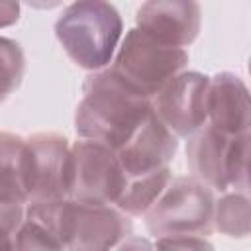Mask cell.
<instances>
[{
  "label": "cell",
  "instance_id": "cell-1",
  "mask_svg": "<svg viewBox=\"0 0 251 251\" xmlns=\"http://www.w3.org/2000/svg\"><path fill=\"white\" fill-rule=\"evenodd\" d=\"M151 112V100L110 67L90 73L75 114L78 139L120 149Z\"/></svg>",
  "mask_w": 251,
  "mask_h": 251
},
{
  "label": "cell",
  "instance_id": "cell-2",
  "mask_svg": "<svg viewBox=\"0 0 251 251\" xmlns=\"http://www.w3.org/2000/svg\"><path fill=\"white\" fill-rule=\"evenodd\" d=\"M124 24L114 4L82 0L65 6L55 22V35L69 59L86 69H108L122 41Z\"/></svg>",
  "mask_w": 251,
  "mask_h": 251
},
{
  "label": "cell",
  "instance_id": "cell-3",
  "mask_svg": "<svg viewBox=\"0 0 251 251\" xmlns=\"http://www.w3.org/2000/svg\"><path fill=\"white\" fill-rule=\"evenodd\" d=\"M214 190L194 176H173L145 214L147 231L159 237H208L214 231Z\"/></svg>",
  "mask_w": 251,
  "mask_h": 251
},
{
  "label": "cell",
  "instance_id": "cell-4",
  "mask_svg": "<svg viewBox=\"0 0 251 251\" xmlns=\"http://www.w3.org/2000/svg\"><path fill=\"white\" fill-rule=\"evenodd\" d=\"M249 135H226L206 124L186 141V165L190 176L210 190L247 194Z\"/></svg>",
  "mask_w": 251,
  "mask_h": 251
},
{
  "label": "cell",
  "instance_id": "cell-5",
  "mask_svg": "<svg viewBox=\"0 0 251 251\" xmlns=\"http://www.w3.org/2000/svg\"><path fill=\"white\" fill-rule=\"evenodd\" d=\"M186 65V49L163 45L137 27H131L122 37L110 69L151 100Z\"/></svg>",
  "mask_w": 251,
  "mask_h": 251
},
{
  "label": "cell",
  "instance_id": "cell-6",
  "mask_svg": "<svg viewBox=\"0 0 251 251\" xmlns=\"http://www.w3.org/2000/svg\"><path fill=\"white\" fill-rule=\"evenodd\" d=\"M126 180L127 176L112 149L86 139L71 143V200L114 206Z\"/></svg>",
  "mask_w": 251,
  "mask_h": 251
},
{
  "label": "cell",
  "instance_id": "cell-7",
  "mask_svg": "<svg viewBox=\"0 0 251 251\" xmlns=\"http://www.w3.org/2000/svg\"><path fill=\"white\" fill-rule=\"evenodd\" d=\"M208 84L210 76L182 71L151 98L153 112L175 137L188 139L208 124Z\"/></svg>",
  "mask_w": 251,
  "mask_h": 251
},
{
  "label": "cell",
  "instance_id": "cell-8",
  "mask_svg": "<svg viewBox=\"0 0 251 251\" xmlns=\"http://www.w3.org/2000/svg\"><path fill=\"white\" fill-rule=\"evenodd\" d=\"M31 180L27 204L65 200L71 192V143L55 131L27 137Z\"/></svg>",
  "mask_w": 251,
  "mask_h": 251
},
{
  "label": "cell",
  "instance_id": "cell-9",
  "mask_svg": "<svg viewBox=\"0 0 251 251\" xmlns=\"http://www.w3.org/2000/svg\"><path fill=\"white\" fill-rule=\"evenodd\" d=\"M129 235H133L131 218L116 206L71 200L67 251H114Z\"/></svg>",
  "mask_w": 251,
  "mask_h": 251
},
{
  "label": "cell",
  "instance_id": "cell-10",
  "mask_svg": "<svg viewBox=\"0 0 251 251\" xmlns=\"http://www.w3.org/2000/svg\"><path fill=\"white\" fill-rule=\"evenodd\" d=\"M178 149V137H175L169 127L151 112L131 133V137L116 149V157L126 173V176H141L161 169H167L175 159Z\"/></svg>",
  "mask_w": 251,
  "mask_h": 251
},
{
  "label": "cell",
  "instance_id": "cell-11",
  "mask_svg": "<svg viewBox=\"0 0 251 251\" xmlns=\"http://www.w3.org/2000/svg\"><path fill=\"white\" fill-rule=\"evenodd\" d=\"M202 14L196 2L180 0H153L145 2L135 12V27L151 39L184 49L200 31Z\"/></svg>",
  "mask_w": 251,
  "mask_h": 251
},
{
  "label": "cell",
  "instance_id": "cell-12",
  "mask_svg": "<svg viewBox=\"0 0 251 251\" xmlns=\"http://www.w3.org/2000/svg\"><path fill=\"white\" fill-rule=\"evenodd\" d=\"M208 124L226 135H249V90L241 76L233 73L210 76Z\"/></svg>",
  "mask_w": 251,
  "mask_h": 251
},
{
  "label": "cell",
  "instance_id": "cell-13",
  "mask_svg": "<svg viewBox=\"0 0 251 251\" xmlns=\"http://www.w3.org/2000/svg\"><path fill=\"white\" fill-rule=\"evenodd\" d=\"M31 180V163L27 137L2 131L0 133V192L27 204Z\"/></svg>",
  "mask_w": 251,
  "mask_h": 251
},
{
  "label": "cell",
  "instance_id": "cell-14",
  "mask_svg": "<svg viewBox=\"0 0 251 251\" xmlns=\"http://www.w3.org/2000/svg\"><path fill=\"white\" fill-rule=\"evenodd\" d=\"M171 178H173V173L169 167L149 173V175L129 176L114 206L129 218L145 216L153 208V204L161 198V194L169 186Z\"/></svg>",
  "mask_w": 251,
  "mask_h": 251
},
{
  "label": "cell",
  "instance_id": "cell-15",
  "mask_svg": "<svg viewBox=\"0 0 251 251\" xmlns=\"http://www.w3.org/2000/svg\"><path fill=\"white\" fill-rule=\"evenodd\" d=\"M214 229L229 237L249 233V196L241 192H222L214 206Z\"/></svg>",
  "mask_w": 251,
  "mask_h": 251
},
{
  "label": "cell",
  "instance_id": "cell-16",
  "mask_svg": "<svg viewBox=\"0 0 251 251\" xmlns=\"http://www.w3.org/2000/svg\"><path fill=\"white\" fill-rule=\"evenodd\" d=\"M25 55L18 41L0 35V104L22 84Z\"/></svg>",
  "mask_w": 251,
  "mask_h": 251
},
{
  "label": "cell",
  "instance_id": "cell-17",
  "mask_svg": "<svg viewBox=\"0 0 251 251\" xmlns=\"http://www.w3.org/2000/svg\"><path fill=\"white\" fill-rule=\"evenodd\" d=\"M12 251H67L65 245L39 226L25 222L12 235Z\"/></svg>",
  "mask_w": 251,
  "mask_h": 251
},
{
  "label": "cell",
  "instance_id": "cell-18",
  "mask_svg": "<svg viewBox=\"0 0 251 251\" xmlns=\"http://www.w3.org/2000/svg\"><path fill=\"white\" fill-rule=\"evenodd\" d=\"M25 206L22 200L0 192V237H12L25 220Z\"/></svg>",
  "mask_w": 251,
  "mask_h": 251
},
{
  "label": "cell",
  "instance_id": "cell-19",
  "mask_svg": "<svg viewBox=\"0 0 251 251\" xmlns=\"http://www.w3.org/2000/svg\"><path fill=\"white\" fill-rule=\"evenodd\" d=\"M153 243L157 251H214L206 237H159Z\"/></svg>",
  "mask_w": 251,
  "mask_h": 251
},
{
  "label": "cell",
  "instance_id": "cell-20",
  "mask_svg": "<svg viewBox=\"0 0 251 251\" xmlns=\"http://www.w3.org/2000/svg\"><path fill=\"white\" fill-rule=\"evenodd\" d=\"M114 251H157V249H155V243L151 239L141 237V235H129Z\"/></svg>",
  "mask_w": 251,
  "mask_h": 251
},
{
  "label": "cell",
  "instance_id": "cell-21",
  "mask_svg": "<svg viewBox=\"0 0 251 251\" xmlns=\"http://www.w3.org/2000/svg\"><path fill=\"white\" fill-rule=\"evenodd\" d=\"M20 20V4L12 0H0V27H10Z\"/></svg>",
  "mask_w": 251,
  "mask_h": 251
},
{
  "label": "cell",
  "instance_id": "cell-22",
  "mask_svg": "<svg viewBox=\"0 0 251 251\" xmlns=\"http://www.w3.org/2000/svg\"><path fill=\"white\" fill-rule=\"evenodd\" d=\"M0 251H12V237H0Z\"/></svg>",
  "mask_w": 251,
  "mask_h": 251
}]
</instances>
